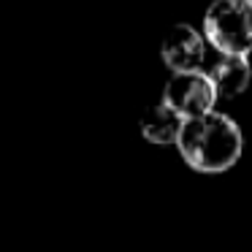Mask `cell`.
Segmentation results:
<instances>
[{"label":"cell","mask_w":252,"mask_h":252,"mask_svg":"<svg viewBox=\"0 0 252 252\" xmlns=\"http://www.w3.org/2000/svg\"><path fill=\"white\" fill-rule=\"evenodd\" d=\"M206 73L220 98H239L241 93H247V87L252 82L250 57L241 55H220Z\"/></svg>","instance_id":"cell-5"},{"label":"cell","mask_w":252,"mask_h":252,"mask_svg":"<svg viewBox=\"0 0 252 252\" xmlns=\"http://www.w3.org/2000/svg\"><path fill=\"white\" fill-rule=\"evenodd\" d=\"M163 100L187 122L195 120V117L212 114L220 95L206 71H187V73H171L163 90Z\"/></svg>","instance_id":"cell-3"},{"label":"cell","mask_w":252,"mask_h":252,"mask_svg":"<svg viewBox=\"0 0 252 252\" xmlns=\"http://www.w3.org/2000/svg\"><path fill=\"white\" fill-rule=\"evenodd\" d=\"M206 35L203 30H195L192 25L182 22L165 33L160 57L171 68V73H187V71H201L206 60Z\"/></svg>","instance_id":"cell-4"},{"label":"cell","mask_w":252,"mask_h":252,"mask_svg":"<svg viewBox=\"0 0 252 252\" xmlns=\"http://www.w3.org/2000/svg\"><path fill=\"white\" fill-rule=\"evenodd\" d=\"M138 125H141V136L149 144H158V147H171L174 144L176 147V141L182 136V127H185V120L165 100H158V103L144 109Z\"/></svg>","instance_id":"cell-6"},{"label":"cell","mask_w":252,"mask_h":252,"mask_svg":"<svg viewBox=\"0 0 252 252\" xmlns=\"http://www.w3.org/2000/svg\"><path fill=\"white\" fill-rule=\"evenodd\" d=\"M176 149L198 174H222L239 163L244 152V133L236 120L214 109L212 114L185 122Z\"/></svg>","instance_id":"cell-1"},{"label":"cell","mask_w":252,"mask_h":252,"mask_svg":"<svg viewBox=\"0 0 252 252\" xmlns=\"http://www.w3.org/2000/svg\"><path fill=\"white\" fill-rule=\"evenodd\" d=\"M203 35L217 55L252 52V0H212L203 14Z\"/></svg>","instance_id":"cell-2"}]
</instances>
